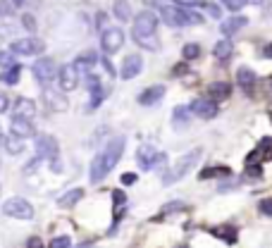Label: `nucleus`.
I'll return each mask as SVG.
<instances>
[{
    "label": "nucleus",
    "mask_w": 272,
    "mask_h": 248,
    "mask_svg": "<svg viewBox=\"0 0 272 248\" xmlns=\"http://www.w3.org/2000/svg\"><path fill=\"white\" fill-rule=\"evenodd\" d=\"M270 155H272V138H263L258 148H256V151L248 155V160H251V158H258V165H260V160H263V158H270Z\"/></svg>",
    "instance_id": "393cba45"
},
{
    "label": "nucleus",
    "mask_w": 272,
    "mask_h": 248,
    "mask_svg": "<svg viewBox=\"0 0 272 248\" xmlns=\"http://www.w3.org/2000/svg\"><path fill=\"white\" fill-rule=\"evenodd\" d=\"M103 69H105V72H108V74H110V76H115V69H112V62L108 60V57H103Z\"/></svg>",
    "instance_id": "37998d69"
},
{
    "label": "nucleus",
    "mask_w": 272,
    "mask_h": 248,
    "mask_svg": "<svg viewBox=\"0 0 272 248\" xmlns=\"http://www.w3.org/2000/svg\"><path fill=\"white\" fill-rule=\"evenodd\" d=\"M189 117H191V110L189 108H175V112H172V122H175L177 129H181V127H186L189 124Z\"/></svg>",
    "instance_id": "bb28decb"
},
{
    "label": "nucleus",
    "mask_w": 272,
    "mask_h": 248,
    "mask_svg": "<svg viewBox=\"0 0 272 248\" xmlns=\"http://www.w3.org/2000/svg\"><path fill=\"white\" fill-rule=\"evenodd\" d=\"M27 246H29V248H41L43 243H41V239H38V236H31V239L27 241Z\"/></svg>",
    "instance_id": "79ce46f5"
},
{
    "label": "nucleus",
    "mask_w": 272,
    "mask_h": 248,
    "mask_svg": "<svg viewBox=\"0 0 272 248\" xmlns=\"http://www.w3.org/2000/svg\"><path fill=\"white\" fill-rule=\"evenodd\" d=\"M24 24H27V29H34V17H29V14H24Z\"/></svg>",
    "instance_id": "c03bdc74"
},
{
    "label": "nucleus",
    "mask_w": 272,
    "mask_h": 248,
    "mask_svg": "<svg viewBox=\"0 0 272 248\" xmlns=\"http://www.w3.org/2000/svg\"><path fill=\"white\" fill-rule=\"evenodd\" d=\"M227 10H232V12H239V10H244L246 5H260L263 0H220Z\"/></svg>",
    "instance_id": "cd10ccee"
},
{
    "label": "nucleus",
    "mask_w": 272,
    "mask_h": 248,
    "mask_svg": "<svg viewBox=\"0 0 272 248\" xmlns=\"http://www.w3.org/2000/svg\"><path fill=\"white\" fill-rule=\"evenodd\" d=\"M237 81H239V86L251 89L253 84H256V72H253L251 67H239L237 69Z\"/></svg>",
    "instance_id": "b1692460"
},
{
    "label": "nucleus",
    "mask_w": 272,
    "mask_h": 248,
    "mask_svg": "<svg viewBox=\"0 0 272 248\" xmlns=\"http://www.w3.org/2000/svg\"><path fill=\"white\" fill-rule=\"evenodd\" d=\"M186 72V65H177L175 67V74H184Z\"/></svg>",
    "instance_id": "a18cd8bd"
},
{
    "label": "nucleus",
    "mask_w": 272,
    "mask_h": 248,
    "mask_svg": "<svg viewBox=\"0 0 272 248\" xmlns=\"http://www.w3.org/2000/svg\"><path fill=\"white\" fill-rule=\"evenodd\" d=\"M160 19L168 24V27H198L203 24V14L196 12L194 7L181 5V3H175V5H162L160 7Z\"/></svg>",
    "instance_id": "f03ea898"
},
{
    "label": "nucleus",
    "mask_w": 272,
    "mask_h": 248,
    "mask_svg": "<svg viewBox=\"0 0 272 248\" xmlns=\"http://www.w3.org/2000/svg\"><path fill=\"white\" fill-rule=\"evenodd\" d=\"M70 246H72L70 236H55V239L50 241V248H70Z\"/></svg>",
    "instance_id": "473e14b6"
},
{
    "label": "nucleus",
    "mask_w": 272,
    "mask_h": 248,
    "mask_svg": "<svg viewBox=\"0 0 272 248\" xmlns=\"http://www.w3.org/2000/svg\"><path fill=\"white\" fill-rule=\"evenodd\" d=\"M181 57H184V60H196V57H201V46H198V43H186V46L181 48Z\"/></svg>",
    "instance_id": "c756f323"
},
{
    "label": "nucleus",
    "mask_w": 272,
    "mask_h": 248,
    "mask_svg": "<svg viewBox=\"0 0 272 248\" xmlns=\"http://www.w3.org/2000/svg\"><path fill=\"white\" fill-rule=\"evenodd\" d=\"M141 69H143V57L141 55H127L124 60H122V65H119V76L124 79V81H129V79H136V76L141 74Z\"/></svg>",
    "instance_id": "9b49d317"
},
{
    "label": "nucleus",
    "mask_w": 272,
    "mask_h": 248,
    "mask_svg": "<svg viewBox=\"0 0 272 248\" xmlns=\"http://www.w3.org/2000/svg\"><path fill=\"white\" fill-rule=\"evenodd\" d=\"M3 213L14 220H31L34 217V205L27 198H10L3 203Z\"/></svg>",
    "instance_id": "423d86ee"
},
{
    "label": "nucleus",
    "mask_w": 272,
    "mask_h": 248,
    "mask_svg": "<svg viewBox=\"0 0 272 248\" xmlns=\"http://www.w3.org/2000/svg\"><path fill=\"white\" fill-rule=\"evenodd\" d=\"M50 170H53V172H57V174L62 172V165H60V160H57V155H55V158H50Z\"/></svg>",
    "instance_id": "58836bf2"
},
{
    "label": "nucleus",
    "mask_w": 272,
    "mask_h": 248,
    "mask_svg": "<svg viewBox=\"0 0 272 248\" xmlns=\"http://www.w3.org/2000/svg\"><path fill=\"white\" fill-rule=\"evenodd\" d=\"M217 236H224L227 243H237V234H234V229H215Z\"/></svg>",
    "instance_id": "72a5a7b5"
},
{
    "label": "nucleus",
    "mask_w": 272,
    "mask_h": 248,
    "mask_svg": "<svg viewBox=\"0 0 272 248\" xmlns=\"http://www.w3.org/2000/svg\"><path fill=\"white\" fill-rule=\"evenodd\" d=\"M265 57H272V46H267V48H265Z\"/></svg>",
    "instance_id": "49530a36"
},
{
    "label": "nucleus",
    "mask_w": 272,
    "mask_h": 248,
    "mask_svg": "<svg viewBox=\"0 0 272 248\" xmlns=\"http://www.w3.org/2000/svg\"><path fill=\"white\" fill-rule=\"evenodd\" d=\"M124 146H127V141H124V136H115L110 141V143L105 146V151L98 155V160H100V167H103V172H105V177L115 170V165L119 162V158H122V153H124Z\"/></svg>",
    "instance_id": "20e7f679"
},
{
    "label": "nucleus",
    "mask_w": 272,
    "mask_h": 248,
    "mask_svg": "<svg viewBox=\"0 0 272 248\" xmlns=\"http://www.w3.org/2000/svg\"><path fill=\"white\" fill-rule=\"evenodd\" d=\"M93 62H96V53H84V55H79L77 60H74V67H77V72H89L91 67H93Z\"/></svg>",
    "instance_id": "a878e982"
},
{
    "label": "nucleus",
    "mask_w": 272,
    "mask_h": 248,
    "mask_svg": "<svg viewBox=\"0 0 272 248\" xmlns=\"http://www.w3.org/2000/svg\"><path fill=\"white\" fill-rule=\"evenodd\" d=\"M12 3H14V5H22V3H24V0H12Z\"/></svg>",
    "instance_id": "de8ad7c7"
},
{
    "label": "nucleus",
    "mask_w": 272,
    "mask_h": 248,
    "mask_svg": "<svg viewBox=\"0 0 272 248\" xmlns=\"http://www.w3.org/2000/svg\"><path fill=\"white\" fill-rule=\"evenodd\" d=\"M246 24H248V19H246V17H232V19H227V22H222V24H220V31H222L224 36H232V34H237L239 29H244Z\"/></svg>",
    "instance_id": "f3484780"
},
{
    "label": "nucleus",
    "mask_w": 272,
    "mask_h": 248,
    "mask_svg": "<svg viewBox=\"0 0 272 248\" xmlns=\"http://www.w3.org/2000/svg\"><path fill=\"white\" fill-rule=\"evenodd\" d=\"M14 65V53L12 50H0V67H10Z\"/></svg>",
    "instance_id": "2f4dec72"
},
{
    "label": "nucleus",
    "mask_w": 272,
    "mask_h": 248,
    "mask_svg": "<svg viewBox=\"0 0 272 248\" xmlns=\"http://www.w3.org/2000/svg\"><path fill=\"white\" fill-rule=\"evenodd\" d=\"M208 93H210V98H213V100H224V98H229L232 89H229V84H224V81H215V84H210Z\"/></svg>",
    "instance_id": "4be33fe9"
},
{
    "label": "nucleus",
    "mask_w": 272,
    "mask_h": 248,
    "mask_svg": "<svg viewBox=\"0 0 272 248\" xmlns=\"http://www.w3.org/2000/svg\"><path fill=\"white\" fill-rule=\"evenodd\" d=\"M122 46H124V31L122 29L112 27L100 34V48L105 50V55H115L117 50H122Z\"/></svg>",
    "instance_id": "6e6552de"
},
{
    "label": "nucleus",
    "mask_w": 272,
    "mask_h": 248,
    "mask_svg": "<svg viewBox=\"0 0 272 248\" xmlns=\"http://www.w3.org/2000/svg\"><path fill=\"white\" fill-rule=\"evenodd\" d=\"M22 76V67L19 65H10V67H5V72H3V81L5 84H17Z\"/></svg>",
    "instance_id": "c85d7f7f"
},
{
    "label": "nucleus",
    "mask_w": 272,
    "mask_h": 248,
    "mask_svg": "<svg viewBox=\"0 0 272 248\" xmlns=\"http://www.w3.org/2000/svg\"><path fill=\"white\" fill-rule=\"evenodd\" d=\"M215 174H229V170L227 167H210V170H203L201 172V179H210Z\"/></svg>",
    "instance_id": "7c9ffc66"
},
{
    "label": "nucleus",
    "mask_w": 272,
    "mask_h": 248,
    "mask_svg": "<svg viewBox=\"0 0 272 248\" xmlns=\"http://www.w3.org/2000/svg\"><path fill=\"white\" fill-rule=\"evenodd\" d=\"M89 91H91V103H89V110H96L98 105L103 103L105 98V89L100 86L98 76H89Z\"/></svg>",
    "instance_id": "dca6fc26"
},
{
    "label": "nucleus",
    "mask_w": 272,
    "mask_h": 248,
    "mask_svg": "<svg viewBox=\"0 0 272 248\" xmlns=\"http://www.w3.org/2000/svg\"><path fill=\"white\" fill-rule=\"evenodd\" d=\"M232 53H234V43H232L229 38H222V41H217V43H215V48H213V55H215L220 62L229 60Z\"/></svg>",
    "instance_id": "6ab92c4d"
},
{
    "label": "nucleus",
    "mask_w": 272,
    "mask_h": 248,
    "mask_svg": "<svg viewBox=\"0 0 272 248\" xmlns=\"http://www.w3.org/2000/svg\"><path fill=\"white\" fill-rule=\"evenodd\" d=\"M7 108H10V100H7L5 93H0V115H3V112H5Z\"/></svg>",
    "instance_id": "a19ab883"
},
{
    "label": "nucleus",
    "mask_w": 272,
    "mask_h": 248,
    "mask_svg": "<svg viewBox=\"0 0 272 248\" xmlns=\"http://www.w3.org/2000/svg\"><path fill=\"white\" fill-rule=\"evenodd\" d=\"M36 155L41 160H50L57 155V138L50 134H41L36 136Z\"/></svg>",
    "instance_id": "ddd939ff"
},
{
    "label": "nucleus",
    "mask_w": 272,
    "mask_h": 248,
    "mask_svg": "<svg viewBox=\"0 0 272 248\" xmlns=\"http://www.w3.org/2000/svg\"><path fill=\"white\" fill-rule=\"evenodd\" d=\"M10 50L14 55H41L46 50V43L36 36H27V38H17V41L10 43Z\"/></svg>",
    "instance_id": "0eeeda50"
},
{
    "label": "nucleus",
    "mask_w": 272,
    "mask_h": 248,
    "mask_svg": "<svg viewBox=\"0 0 272 248\" xmlns=\"http://www.w3.org/2000/svg\"><path fill=\"white\" fill-rule=\"evenodd\" d=\"M189 110H191V115H196L201 119H213L220 112V103L213 100V98H196L194 103L189 105Z\"/></svg>",
    "instance_id": "1a4fd4ad"
},
{
    "label": "nucleus",
    "mask_w": 272,
    "mask_h": 248,
    "mask_svg": "<svg viewBox=\"0 0 272 248\" xmlns=\"http://www.w3.org/2000/svg\"><path fill=\"white\" fill-rule=\"evenodd\" d=\"M136 160H139V167L143 172H151L158 165H165L168 162V153L155 151L153 146H141L139 153H136Z\"/></svg>",
    "instance_id": "39448f33"
},
{
    "label": "nucleus",
    "mask_w": 272,
    "mask_h": 248,
    "mask_svg": "<svg viewBox=\"0 0 272 248\" xmlns=\"http://www.w3.org/2000/svg\"><path fill=\"white\" fill-rule=\"evenodd\" d=\"M10 134H14V136H19V138H31L36 134V127L31 124L29 117L12 115V119H10Z\"/></svg>",
    "instance_id": "4468645a"
},
{
    "label": "nucleus",
    "mask_w": 272,
    "mask_h": 248,
    "mask_svg": "<svg viewBox=\"0 0 272 248\" xmlns=\"http://www.w3.org/2000/svg\"><path fill=\"white\" fill-rule=\"evenodd\" d=\"M155 29H158V14L155 12H139L134 17V29L132 36L141 48L146 50H158V38H155Z\"/></svg>",
    "instance_id": "f257e3e1"
},
{
    "label": "nucleus",
    "mask_w": 272,
    "mask_h": 248,
    "mask_svg": "<svg viewBox=\"0 0 272 248\" xmlns=\"http://www.w3.org/2000/svg\"><path fill=\"white\" fill-rule=\"evenodd\" d=\"M112 14H115V19H119V22H129L132 19V5H129L127 0H117V3L112 5Z\"/></svg>",
    "instance_id": "5701e85b"
},
{
    "label": "nucleus",
    "mask_w": 272,
    "mask_h": 248,
    "mask_svg": "<svg viewBox=\"0 0 272 248\" xmlns=\"http://www.w3.org/2000/svg\"><path fill=\"white\" fill-rule=\"evenodd\" d=\"M201 158H203V151L201 148H194L191 153H186L184 158H179L177 160V165L172 167V170H168V172L162 174V184L165 186H170V184H175V181H179V179H184L191 170H194L198 162H201Z\"/></svg>",
    "instance_id": "7ed1b4c3"
},
{
    "label": "nucleus",
    "mask_w": 272,
    "mask_h": 248,
    "mask_svg": "<svg viewBox=\"0 0 272 248\" xmlns=\"http://www.w3.org/2000/svg\"><path fill=\"white\" fill-rule=\"evenodd\" d=\"M258 210H260L263 215H272V200H270V198L260 200V203H258Z\"/></svg>",
    "instance_id": "c9c22d12"
},
{
    "label": "nucleus",
    "mask_w": 272,
    "mask_h": 248,
    "mask_svg": "<svg viewBox=\"0 0 272 248\" xmlns=\"http://www.w3.org/2000/svg\"><path fill=\"white\" fill-rule=\"evenodd\" d=\"M119 181H122L124 186H132L134 181H136V174H134V172H127V174H122V179H119Z\"/></svg>",
    "instance_id": "4c0bfd02"
},
{
    "label": "nucleus",
    "mask_w": 272,
    "mask_h": 248,
    "mask_svg": "<svg viewBox=\"0 0 272 248\" xmlns=\"http://www.w3.org/2000/svg\"><path fill=\"white\" fill-rule=\"evenodd\" d=\"M38 162H41V158H38V155H36V158L34 160H31V162H29V165L27 167H24V172H34V170H36V167H38Z\"/></svg>",
    "instance_id": "ea45409f"
},
{
    "label": "nucleus",
    "mask_w": 272,
    "mask_h": 248,
    "mask_svg": "<svg viewBox=\"0 0 272 248\" xmlns=\"http://www.w3.org/2000/svg\"><path fill=\"white\" fill-rule=\"evenodd\" d=\"M270 119H272V115H270Z\"/></svg>",
    "instance_id": "09e8293b"
},
{
    "label": "nucleus",
    "mask_w": 272,
    "mask_h": 248,
    "mask_svg": "<svg viewBox=\"0 0 272 248\" xmlns=\"http://www.w3.org/2000/svg\"><path fill=\"white\" fill-rule=\"evenodd\" d=\"M81 198H84V191H81V189H72V191L62 193V196L57 198V205L60 208H72V205H77Z\"/></svg>",
    "instance_id": "412c9836"
},
{
    "label": "nucleus",
    "mask_w": 272,
    "mask_h": 248,
    "mask_svg": "<svg viewBox=\"0 0 272 248\" xmlns=\"http://www.w3.org/2000/svg\"><path fill=\"white\" fill-rule=\"evenodd\" d=\"M14 115H22V117L34 119L36 103H34V100H29V98H17V103H14Z\"/></svg>",
    "instance_id": "a211bd4d"
},
{
    "label": "nucleus",
    "mask_w": 272,
    "mask_h": 248,
    "mask_svg": "<svg viewBox=\"0 0 272 248\" xmlns=\"http://www.w3.org/2000/svg\"><path fill=\"white\" fill-rule=\"evenodd\" d=\"M165 98V86H148L143 93H139V103L143 108H153L155 103H160Z\"/></svg>",
    "instance_id": "2eb2a0df"
},
{
    "label": "nucleus",
    "mask_w": 272,
    "mask_h": 248,
    "mask_svg": "<svg viewBox=\"0 0 272 248\" xmlns=\"http://www.w3.org/2000/svg\"><path fill=\"white\" fill-rule=\"evenodd\" d=\"M31 69H34L36 81L43 84V86H48V84L55 79V74H57L55 62L50 60V57H41V60H36V65H34Z\"/></svg>",
    "instance_id": "9d476101"
},
{
    "label": "nucleus",
    "mask_w": 272,
    "mask_h": 248,
    "mask_svg": "<svg viewBox=\"0 0 272 248\" xmlns=\"http://www.w3.org/2000/svg\"><path fill=\"white\" fill-rule=\"evenodd\" d=\"M46 100H50V103L55 105V110H65V100L62 98H57V96H53L50 91H46Z\"/></svg>",
    "instance_id": "f704fd0d"
},
{
    "label": "nucleus",
    "mask_w": 272,
    "mask_h": 248,
    "mask_svg": "<svg viewBox=\"0 0 272 248\" xmlns=\"http://www.w3.org/2000/svg\"><path fill=\"white\" fill-rule=\"evenodd\" d=\"M0 143H3V148H5L10 155H19V153L24 151V143H22V138L14 136V134H10V136H0Z\"/></svg>",
    "instance_id": "aec40b11"
},
{
    "label": "nucleus",
    "mask_w": 272,
    "mask_h": 248,
    "mask_svg": "<svg viewBox=\"0 0 272 248\" xmlns=\"http://www.w3.org/2000/svg\"><path fill=\"white\" fill-rule=\"evenodd\" d=\"M57 84H60V89L67 93V91H74L79 86V72L74 65H65V67L57 69Z\"/></svg>",
    "instance_id": "f8f14e48"
},
{
    "label": "nucleus",
    "mask_w": 272,
    "mask_h": 248,
    "mask_svg": "<svg viewBox=\"0 0 272 248\" xmlns=\"http://www.w3.org/2000/svg\"><path fill=\"white\" fill-rule=\"evenodd\" d=\"M12 14V5L7 0H0V17H10Z\"/></svg>",
    "instance_id": "e433bc0d"
}]
</instances>
